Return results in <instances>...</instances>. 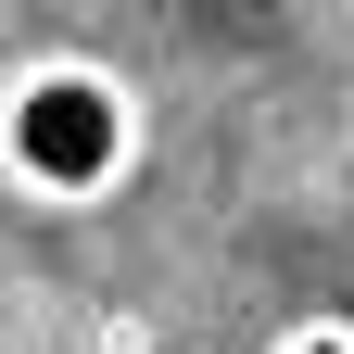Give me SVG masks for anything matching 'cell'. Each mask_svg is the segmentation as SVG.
Returning <instances> with one entry per match:
<instances>
[{
    "instance_id": "1",
    "label": "cell",
    "mask_w": 354,
    "mask_h": 354,
    "mask_svg": "<svg viewBox=\"0 0 354 354\" xmlns=\"http://www.w3.org/2000/svg\"><path fill=\"white\" fill-rule=\"evenodd\" d=\"M0 177L26 203H114L140 177V88L88 51H26L0 76Z\"/></svg>"
},
{
    "instance_id": "3",
    "label": "cell",
    "mask_w": 354,
    "mask_h": 354,
    "mask_svg": "<svg viewBox=\"0 0 354 354\" xmlns=\"http://www.w3.org/2000/svg\"><path fill=\"white\" fill-rule=\"evenodd\" d=\"M102 354H152V317H102Z\"/></svg>"
},
{
    "instance_id": "2",
    "label": "cell",
    "mask_w": 354,
    "mask_h": 354,
    "mask_svg": "<svg viewBox=\"0 0 354 354\" xmlns=\"http://www.w3.org/2000/svg\"><path fill=\"white\" fill-rule=\"evenodd\" d=\"M266 354H354V317H291Z\"/></svg>"
}]
</instances>
